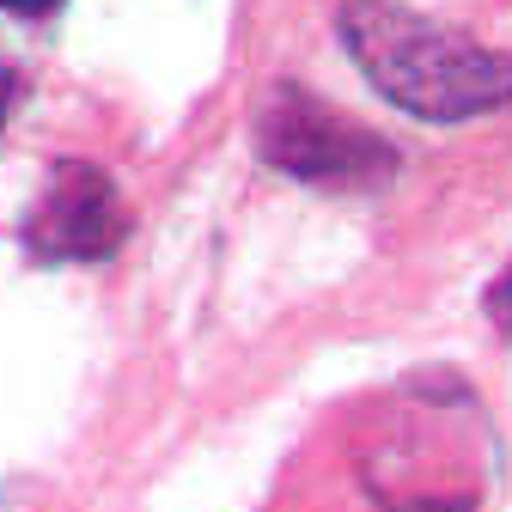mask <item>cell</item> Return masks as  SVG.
I'll return each mask as SVG.
<instances>
[{
	"label": "cell",
	"instance_id": "6da1fadb",
	"mask_svg": "<svg viewBox=\"0 0 512 512\" xmlns=\"http://www.w3.org/2000/svg\"><path fill=\"white\" fill-rule=\"evenodd\" d=\"M336 37L354 68L397 110L421 122H470L512 104V55L488 49L452 25H433L397 0H348Z\"/></svg>",
	"mask_w": 512,
	"mask_h": 512
},
{
	"label": "cell",
	"instance_id": "7a4b0ae2",
	"mask_svg": "<svg viewBox=\"0 0 512 512\" xmlns=\"http://www.w3.org/2000/svg\"><path fill=\"white\" fill-rule=\"evenodd\" d=\"M256 153L275 171L299 183H324V189H372L397 171L391 141H378L366 122L330 110L324 98H311L299 86L275 92V104L256 116Z\"/></svg>",
	"mask_w": 512,
	"mask_h": 512
},
{
	"label": "cell",
	"instance_id": "3957f363",
	"mask_svg": "<svg viewBox=\"0 0 512 512\" xmlns=\"http://www.w3.org/2000/svg\"><path fill=\"white\" fill-rule=\"evenodd\" d=\"M122 232H128V208L116 183L86 159H61L25 220V244L37 263H98L122 244Z\"/></svg>",
	"mask_w": 512,
	"mask_h": 512
},
{
	"label": "cell",
	"instance_id": "277c9868",
	"mask_svg": "<svg viewBox=\"0 0 512 512\" xmlns=\"http://www.w3.org/2000/svg\"><path fill=\"white\" fill-rule=\"evenodd\" d=\"M488 317H494V324L512 336V269H506V275L488 287Z\"/></svg>",
	"mask_w": 512,
	"mask_h": 512
},
{
	"label": "cell",
	"instance_id": "5b68a950",
	"mask_svg": "<svg viewBox=\"0 0 512 512\" xmlns=\"http://www.w3.org/2000/svg\"><path fill=\"white\" fill-rule=\"evenodd\" d=\"M68 0H0V13H19V19H55Z\"/></svg>",
	"mask_w": 512,
	"mask_h": 512
},
{
	"label": "cell",
	"instance_id": "8992f818",
	"mask_svg": "<svg viewBox=\"0 0 512 512\" xmlns=\"http://www.w3.org/2000/svg\"><path fill=\"white\" fill-rule=\"evenodd\" d=\"M7 104H13V80L0 74V122H7Z\"/></svg>",
	"mask_w": 512,
	"mask_h": 512
}]
</instances>
